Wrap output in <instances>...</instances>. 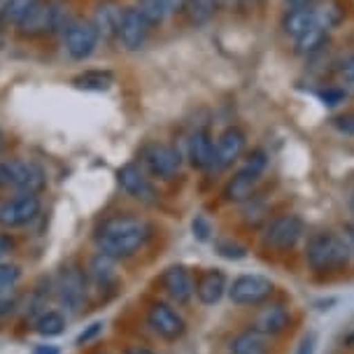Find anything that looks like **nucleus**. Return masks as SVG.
Returning <instances> with one entry per match:
<instances>
[{"label":"nucleus","mask_w":354,"mask_h":354,"mask_svg":"<svg viewBox=\"0 0 354 354\" xmlns=\"http://www.w3.org/2000/svg\"><path fill=\"white\" fill-rule=\"evenodd\" d=\"M289 8H308V5H315V0H284Z\"/></svg>","instance_id":"nucleus-44"},{"label":"nucleus","mask_w":354,"mask_h":354,"mask_svg":"<svg viewBox=\"0 0 354 354\" xmlns=\"http://www.w3.org/2000/svg\"><path fill=\"white\" fill-rule=\"evenodd\" d=\"M40 212V198L35 194H17L15 198H5L0 203V226L19 229L33 221Z\"/></svg>","instance_id":"nucleus-8"},{"label":"nucleus","mask_w":354,"mask_h":354,"mask_svg":"<svg viewBox=\"0 0 354 354\" xmlns=\"http://www.w3.org/2000/svg\"><path fill=\"white\" fill-rule=\"evenodd\" d=\"M112 261H115V259H110L105 254H98L91 261V275L96 277L98 284H105L112 277Z\"/></svg>","instance_id":"nucleus-30"},{"label":"nucleus","mask_w":354,"mask_h":354,"mask_svg":"<svg viewBox=\"0 0 354 354\" xmlns=\"http://www.w3.org/2000/svg\"><path fill=\"white\" fill-rule=\"evenodd\" d=\"M331 126L343 136H354V110L350 112H340L331 119Z\"/></svg>","instance_id":"nucleus-32"},{"label":"nucleus","mask_w":354,"mask_h":354,"mask_svg":"<svg viewBox=\"0 0 354 354\" xmlns=\"http://www.w3.org/2000/svg\"><path fill=\"white\" fill-rule=\"evenodd\" d=\"M122 8L115 3V0H105L100 3L96 12H93V28L100 40H110V37H117V30H119V21H122Z\"/></svg>","instance_id":"nucleus-20"},{"label":"nucleus","mask_w":354,"mask_h":354,"mask_svg":"<svg viewBox=\"0 0 354 354\" xmlns=\"http://www.w3.org/2000/svg\"><path fill=\"white\" fill-rule=\"evenodd\" d=\"M352 250L340 233L317 231L306 243V263L315 273H328V270H343L352 261Z\"/></svg>","instance_id":"nucleus-2"},{"label":"nucleus","mask_w":354,"mask_h":354,"mask_svg":"<svg viewBox=\"0 0 354 354\" xmlns=\"http://www.w3.org/2000/svg\"><path fill=\"white\" fill-rule=\"evenodd\" d=\"M326 42H328V30L324 26H319V24H315L313 28H308L306 33L294 40V52L299 56H313L322 52L326 47Z\"/></svg>","instance_id":"nucleus-24"},{"label":"nucleus","mask_w":354,"mask_h":354,"mask_svg":"<svg viewBox=\"0 0 354 354\" xmlns=\"http://www.w3.org/2000/svg\"><path fill=\"white\" fill-rule=\"evenodd\" d=\"M17 308V301L15 299H8V296H0V322H5L15 313Z\"/></svg>","instance_id":"nucleus-37"},{"label":"nucleus","mask_w":354,"mask_h":354,"mask_svg":"<svg viewBox=\"0 0 354 354\" xmlns=\"http://www.w3.org/2000/svg\"><path fill=\"white\" fill-rule=\"evenodd\" d=\"M219 254L229 257V259H243L245 257V248H240L236 243H219Z\"/></svg>","instance_id":"nucleus-35"},{"label":"nucleus","mask_w":354,"mask_h":354,"mask_svg":"<svg viewBox=\"0 0 354 354\" xmlns=\"http://www.w3.org/2000/svg\"><path fill=\"white\" fill-rule=\"evenodd\" d=\"M257 173H252L248 168H240L236 175L229 177V182H226L224 187V198L229 201V203H238L243 205L245 201H250L252 196H254V189H257V182H259Z\"/></svg>","instance_id":"nucleus-19"},{"label":"nucleus","mask_w":354,"mask_h":354,"mask_svg":"<svg viewBox=\"0 0 354 354\" xmlns=\"http://www.w3.org/2000/svg\"><path fill=\"white\" fill-rule=\"evenodd\" d=\"M151 24L142 17V12L138 8H124L122 12V21H119L117 37L122 42V47L126 52H138L145 47L149 35Z\"/></svg>","instance_id":"nucleus-10"},{"label":"nucleus","mask_w":354,"mask_h":354,"mask_svg":"<svg viewBox=\"0 0 354 354\" xmlns=\"http://www.w3.org/2000/svg\"><path fill=\"white\" fill-rule=\"evenodd\" d=\"M73 19L68 17V3L66 0H40L30 15L19 24L21 35H44L54 33V30H63Z\"/></svg>","instance_id":"nucleus-3"},{"label":"nucleus","mask_w":354,"mask_h":354,"mask_svg":"<svg viewBox=\"0 0 354 354\" xmlns=\"http://www.w3.org/2000/svg\"><path fill=\"white\" fill-rule=\"evenodd\" d=\"M350 212L354 214V192H352V196H350Z\"/></svg>","instance_id":"nucleus-48"},{"label":"nucleus","mask_w":354,"mask_h":354,"mask_svg":"<svg viewBox=\"0 0 354 354\" xmlns=\"http://www.w3.org/2000/svg\"><path fill=\"white\" fill-rule=\"evenodd\" d=\"M340 236L347 240V245H350V250L354 254V221H347V224H343V233H340Z\"/></svg>","instance_id":"nucleus-40"},{"label":"nucleus","mask_w":354,"mask_h":354,"mask_svg":"<svg viewBox=\"0 0 354 354\" xmlns=\"http://www.w3.org/2000/svg\"><path fill=\"white\" fill-rule=\"evenodd\" d=\"M194 284L196 282H194V277L189 273L187 266H170V268L163 270V275H161L163 292H166L175 303H180V306H185V303L192 301Z\"/></svg>","instance_id":"nucleus-15"},{"label":"nucleus","mask_w":354,"mask_h":354,"mask_svg":"<svg viewBox=\"0 0 354 354\" xmlns=\"http://www.w3.org/2000/svg\"><path fill=\"white\" fill-rule=\"evenodd\" d=\"M245 145H248V138H245V133H243V131L236 129V126L226 129V131L217 138V142H214L212 168H217V170L231 168L233 163H236V161L240 159V156H243Z\"/></svg>","instance_id":"nucleus-12"},{"label":"nucleus","mask_w":354,"mask_h":354,"mask_svg":"<svg viewBox=\"0 0 354 354\" xmlns=\"http://www.w3.org/2000/svg\"><path fill=\"white\" fill-rule=\"evenodd\" d=\"M315 350V338L313 336H306L301 340V347H299V354H313Z\"/></svg>","instance_id":"nucleus-42"},{"label":"nucleus","mask_w":354,"mask_h":354,"mask_svg":"<svg viewBox=\"0 0 354 354\" xmlns=\"http://www.w3.org/2000/svg\"><path fill=\"white\" fill-rule=\"evenodd\" d=\"M47 185L44 170L33 161H19L15 159V175H12V189L19 194H40Z\"/></svg>","instance_id":"nucleus-16"},{"label":"nucleus","mask_w":354,"mask_h":354,"mask_svg":"<svg viewBox=\"0 0 354 354\" xmlns=\"http://www.w3.org/2000/svg\"><path fill=\"white\" fill-rule=\"evenodd\" d=\"M187 159L194 168H198V170L212 168L214 142H212L210 133H207L205 129H196L192 136L187 138Z\"/></svg>","instance_id":"nucleus-18"},{"label":"nucleus","mask_w":354,"mask_h":354,"mask_svg":"<svg viewBox=\"0 0 354 354\" xmlns=\"http://www.w3.org/2000/svg\"><path fill=\"white\" fill-rule=\"evenodd\" d=\"M315 24H317L315 5H308V8H289L282 17V30H284V35H289L292 40L303 35L308 28H313Z\"/></svg>","instance_id":"nucleus-22"},{"label":"nucleus","mask_w":354,"mask_h":354,"mask_svg":"<svg viewBox=\"0 0 354 354\" xmlns=\"http://www.w3.org/2000/svg\"><path fill=\"white\" fill-rule=\"evenodd\" d=\"M147 324L151 326V331L156 336H161L163 340H180L187 333V322L177 313L175 308H170L168 303H151L147 310Z\"/></svg>","instance_id":"nucleus-9"},{"label":"nucleus","mask_w":354,"mask_h":354,"mask_svg":"<svg viewBox=\"0 0 354 354\" xmlns=\"http://www.w3.org/2000/svg\"><path fill=\"white\" fill-rule=\"evenodd\" d=\"M112 80L115 77L107 71H86L77 75V77L73 80V84L77 88H86V91H105V88H110Z\"/></svg>","instance_id":"nucleus-27"},{"label":"nucleus","mask_w":354,"mask_h":354,"mask_svg":"<svg viewBox=\"0 0 354 354\" xmlns=\"http://www.w3.org/2000/svg\"><path fill=\"white\" fill-rule=\"evenodd\" d=\"M12 248H15V245H12V240L8 236H3V233H0V259H3L5 254H10Z\"/></svg>","instance_id":"nucleus-43"},{"label":"nucleus","mask_w":354,"mask_h":354,"mask_svg":"<svg viewBox=\"0 0 354 354\" xmlns=\"http://www.w3.org/2000/svg\"><path fill=\"white\" fill-rule=\"evenodd\" d=\"M229 292V282H226V275L221 270H205V273L198 275V280L194 284V294L203 306H214V303L221 301V296Z\"/></svg>","instance_id":"nucleus-17"},{"label":"nucleus","mask_w":354,"mask_h":354,"mask_svg":"<svg viewBox=\"0 0 354 354\" xmlns=\"http://www.w3.org/2000/svg\"><path fill=\"white\" fill-rule=\"evenodd\" d=\"M100 37L93 28L91 19H73L66 28H63V47L71 59L75 61H84L93 52H96Z\"/></svg>","instance_id":"nucleus-6"},{"label":"nucleus","mask_w":354,"mask_h":354,"mask_svg":"<svg viewBox=\"0 0 354 354\" xmlns=\"http://www.w3.org/2000/svg\"><path fill=\"white\" fill-rule=\"evenodd\" d=\"M210 233H212V229H210V224H207V219L205 217H196L194 236H198V240H207V238H210Z\"/></svg>","instance_id":"nucleus-36"},{"label":"nucleus","mask_w":354,"mask_h":354,"mask_svg":"<svg viewBox=\"0 0 354 354\" xmlns=\"http://www.w3.org/2000/svg\"><path fill=\"white\" fill-rule=\"evenodd\" d=\"M268 352H270V338L259 333L252 326L236 333L229 343V354H268Z\"/></svg>","instance_id":"nucleus-21"},{"label":"nucleus","mask_w":354,"mask_h":354,"mask_svg":"<svg viewBox=\"0 0 354 354\" xmlns=\"http://www.w3.org/2000/svg\"><path fill=\"white\" fill-rule=\"evenodd\" d=\"M37 3H40V0H8V3L0 8V21L19 26V24L30 15V10H33Z\"/></svg>","instance_id":"nucleus-25"},{"label":"nucleus","mask_w":354,"mask_h":354,"mask_svg":"<svg viewBox=\"0 0 354 354\" xmlns=\"http://www.w3.org/2000/svg\"><path fill=\"white\" fill-rule=\"evenodd\" d=\"M315 12H317V24L319 26H324L326 30L340 26V21L345 19V12L340 10V5L331 3V0L324 5H319V8H315Z\"/></svg>","instance_id":"nucleus-29"},{"label":"nucleus","mask_w":354,"mask_h":354,"mask_svg":"<svg viewBox=\"0 0 354 354\" xmlns=\"http://www.w3.org/2000/svg\"><path fill=\"white\" fill-rule=\"evenodd\" d=\"M275 284L263 275H238L236 280L229 284V299L231 303H236L240 308H254L263 306L266 301L273 296Z\"/></svg>","instance_id":"nucleus-4"},{"label":"nucleus","mask_w":354,"mask_h":354,"mask_svg":"<svg viewBox=\"0 0 354 354\" xmlns=\"http://www.w3.org/2000/svg\"><path fill=\"white\" fill-rule=\"evenodd\" d=\"M33 354H59V350L52 345H40V347H35Z\"/></svg>","instance_id":"nucleus-45"},{"label":"nucleus","mask_w":354,"mask_h":354,"mask_svg":"<svg viewBox=\"0 0 354 354\" xmlns=\"http://www.w3.org/2000/svg\"><path fill=\"white\" fill-rule=\"evenodd\" d=\"M56 289H59L61 303L71 310V313L82 310V306H84V301H86V282H84V275H82L80 268H75V266H66L59 275V284H56Z\"/></svg>","instance_id":"nucleus-11"},{"label":"nucleus","mask_w":354,"mask_h":354,"mask_svg":"<svg viewBox=\"0 0 354 354\" xmlns=\"http://www.w3.org/2000/svg\"><path fill=\"white\" fill-rule=\"evenodd\" d=\"M19 277H21V270H19V266H15V263H0V292L15 287V284L19 282Z\"/></svg>","instance_id":"nucleus-31"},{"label":"nucleus","mask_w":354,"mask_h":354,"mask_svg":"<svg viewBox=\"0 0 354 354\" xmlns=\"http://www.w3.org/2000/svg\"><path fill=\"white\" fill-rule=\"evenodd\" d=\"M185 10L194 26H205L217 10V0H187Z\"/></svg>","instance_id":"nucleus-28"},{"label":"nucleus","mask_w":354,"mask_h":354,"mask_svg":"<svg viewBox=\"0 0 354 354\" xmlns=\"http://www.w3.org/2000/svg\"><path fill=\"white\" fill-rule=\"evenodd\" d=\"M306 236V224L299 214L287 212L268 219L263 229V243L273 250H292L299 245V240Z\"/></svg>","instance_id":"nucleus-5"},{"label":"nucleus","mask_w":354,"mask_h":354,"mask_svg":"<svg viewBox=\"0 0 354 354\" xmlns=\"http://www.w3.org/2000/svg\"><path fill=\"white\" fill-rule=\"evenodd\" d=\"M266 166H268V154H266L263 149H254L252 154L248 156V161H245V166L243 168H248L252 170V173H257V175H261Z\"/></svg>","instance_id":"nucleus-33"},{"label":"nucleus","mask_w":354,"mask_h":354,"mask_svg":"<svg viewBox=\"0 0 354 354\" xmlns=\"http://www.w3.org/2000/svg\"><path fill=\"white\" fill-rule=\"evenodd\" d=\"M343 98H345V93L338 91V88H331V91H326L324 96H322L324 105H338V103H343Z\"/></svg>","instance_id":"nucleus-39"},{"label":"nucleus","mask_w":354,"mask_h":354,"mask_svg":"<svg viewBox=\"0 0 354 354\" xmlns=\"http://www.w3.org/2000/svg\"><path fill=\"white\" fill-rule=\"evenodd\" d=\"M12 175H15V159L0 161V189L12 187Z\"/></svg>","instance_id":"nucleus-34"},{"label":"nucleus","mask_w":354,"mask_h":354,"mask_svg":"<svg viewBox=\"0 0 354 354\" xmlns=\"http://www.w3.org/2000/svg\"><path fill=\"white\" fill-rule=\"evenodd\" d=\"M3 147H5V138H3V133H0V154H3Z\"/></svg>","instance_id":"nucleus-49"},{"label":"nucleus","mask_w":354,"mask_h":354,"mask_svg":"<svg viewBox=\"0 0 354 354\" xmlns=\"http://www.w3.org/2000/svg\"><path fill=\"white\" fill-rule=\"evenodd\" d=\"M129 354H154L151 350H145V347H138V350H131Z\"/></svg>","instance_id":"nucleus-47"},{"label":"nucleus","mask_w":354,"mask_h":354,"mask_svg":"<svg viewBox=\"0 0 354 354\" xmlns=\"http://www.w3.org/2000/svg\"><path fill=\"white\" fill-rule=\"evenodd\" d=\"M151 238V226L140 217L133 214H117L103 221L96 233V245L100 254L110 259H129L140 252Z\"/></svg>","instance_id":"nucleus-1"},{"label":"nucleus","mask_w":354,"mask_h":354,"mask_svg":"<svg viewBox=\"0 0 354 354\" xmlns=\"http://www.w3.org/2000/svg\"><path fill=\"white\" fill-rule=\"evenodd\" d=\"M240 5V0H217V8H224V10H231Z\"/></svg>","instance_id":"nucleus-46"},{"label":"nucleus","mask_w":354,"mask_h":354,"mask_svg":"<svg viewBox=\"0 0 354 354\" xmlns=\"http://www.w3.org/2000/svg\"><path fill=\"white\" fill-rule=\"evenodd\" d=\"M117 180H119V187L129 196H133L136 201H142V203H154L156 201L154 185H151L149 177L145 175V170L138 166V163H126V166L119 168Z\"/></svg>","instance_id":"nucleus-14"},{"label":"nucleus","mask_w":354,"mask_h":354,"mask_svg":"<svg viewBox=\"0 0 354 354\" xmlns=\"http://www.w3.org/2000/svg\"><path fill=\"white\" fill-rule=\"evenodd\" d=\"M142 163L147 166L149 173L156 175L159 180H175L182 168V156H180V151L175 147H170V145L149 142L142 147Z\"/></svg>","instance_id":"nucleus-7"},{"label":"nucleus","mask_w":354,"mask_h":354,"mask_svg":"<svg viewBox=\"0 0 354 354\" xmlns=\"http://www.w3.org/2000/svg\"><path fill=\"white\" fill-rule=\"evenodd\" d=\"M292 326V310H289L284 303H268L257 313L254 322H252V328H257L259 333L268 338L282 336L287 328Z\"/></svg>","instance_id":"nucleus-13"},{"label":"nucleus","mask_w":354,"mask_h":354,"mask_svg":"<svg viewBox=\"0 0 354 354\" xmlns=\"http://www.w3.org/2000/svg\"><path fill=\"white\" fill-rule=\"evenodd\" d=\"M340 77H343L345 84H354V54L343 63V68H340Z\"/></svg>","instance_id":"nucleus-38"},{"label":"nucleus","mask_w":354,"mask_h":354,"mask_svg":"<svg viewBox=\"0 0 354 354\" xmlns=\"http://www.w3.org/2000/svg\"><path fill=\"white\" fill-rule=\"evenodd\" d=\"M100 328H103V324H100V322H96V324H91V326H88V331H86V333H80L77 343H80V345H82V343H86L88 338H93V336H96V333L100 331Z\"/></svg>","instance_id":"nucleus-41"},{"label":"nucleus","mask_w":354,"mask_h":354,"mask_svg":"<svg viewBox=\"0 0 354 354\" xmlns=\"http://www.w3.org/2000/svg\"><path fill=\"white\" fill-rule=\"evenodd\" d=\"M187 0H138L136 8L142 12V17L147 19L151 26L163 24L168 17H173L175 12L185 10Z\"/></svg>","instance_id":"nucleus-23"},{"label":"nucleus","mask_w":354,"mask_h":354,"mask_svg":"<svg viewBox=\"0 0 354 354\" xmlns=\"http://www.w3.org/2000/svg\"><path fill=\"white\" fill-rule=\"evenodd\" d=\"M63 328H66V317L56 310H44L40 317L35 319V331L40 333L42 338H54L61 336Z\"/></svg>","instance_id":"nucleus-26"}]
</instances>
